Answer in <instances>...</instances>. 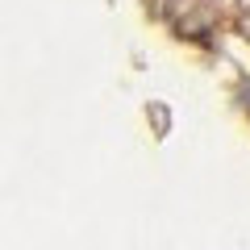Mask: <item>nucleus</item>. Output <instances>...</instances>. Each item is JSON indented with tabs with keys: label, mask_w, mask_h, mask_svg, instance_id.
Wrapping results in <instances>:
<instances>
[]
</instances>
